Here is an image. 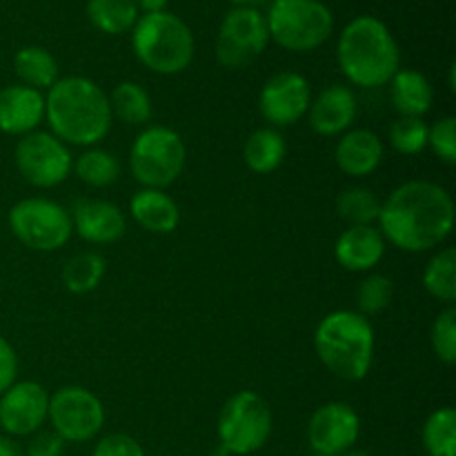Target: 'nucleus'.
<instances>
[{
	"instance_id": "2eb2a0df",
	"label": "nucleus",
	"mask_w": 456,
	"mask_h": 456,
	"mask_svg": "<svg viewBox=\"0 0 456 456\" xmlns=\"http://www.w3.org/2000/svg\"><path fill=\"white\" fill-rule=\"evenodd\" d=\"M47 412L49 395L38 381H16L0 396V428L12 439L43 430Z\"/></svg>"
},
{
	"instance_id": "4c0bfd02",
	"label": "nucleus",
	"mask_w": 456,
	"mask_h": 456,
	"mask_svg": "<svg viewBox=\"0 0 456 456\" xmlns=\"http://www.w3.org/2000/svg\"><path fill=\"white\" fill-rule=\"evenodd\" d=\"M18 377V356L12 343L0 337V396L16 383Z\"/></svg>"
},
{
	"instance_id": "f03ea898",
	"label": "nucleus",
	"mask_w": 456,
	"mask_h": 456,
	"mask_svg": "<svg viewBox=\"0 0 456 456\" xmlns=\"http://www.w3.org/2000/svg\"><path fill=\"white\" fill-rule=\"evenodd\" d=\"M45 118L58 141L78 147H96L110 134V98L87 76L58 78L45 96Z\"/></svg>"
},
{
	"instance_id": "0eeeda50",
	"label": "nucleus",
	"mask_w": 456,
	"mask_h": 456,
	"mask_svg": "<svg viewBox=\"0 0 456 456\" xmlns=\"http://www.w3.org/2000/svg\"><path fill=\"white\" fill-rule=\"evenodd\" d=\"M274 428L267 401L254 390L232 395L218 414L216 435L225 456H249L265 448Z\"/></svg>"
},
{
	"instance_id": "4be33fe9",
	"label": "nucleus",
	"mask_w": 456,
	"mask_h": 456,
	"mask_svg": "<svg viewBox=\"0 0 456 456\" xmlns=\"http://www.w3.org/2000/svg\"><path fill=\"white\" fill-rule=\"evenodd\" d=\"M390 101L399 116H414L423 118L432 110L435 102V89L430 80L417 69H399L392 76Z\"/></svg>"
},
{
	"instance_id": "1a4fd4ad",
	"label": "nucleus",
	"mask_w": 456,
	"mask_h": 456,
	"mask_svg": "<svg viewBox=\"0 0 456 456\" xmlns=\"http://www.w3.org/2000/svg\"><path fill=\"white\" fill-rule=\"evenodd\" d=\"M9 230L34 252H56L69 243L74 227L71 216L52 199H22L9 209Z\"/></svg>"
},
{
	"instance_id": "dca6fc26",
	"label": "nucleus",
	"mask_w": 456,
	"mask_h": 456,
	"mask_svg": "<svg viewBox=\"0 0 456 456\" xmlns=\"http://www.w3.org/2000/svg\"><path fill=\"white\" fill-rule=\"evenodd\" d=\"M71 227L85 243L111 245L127 232V218L118 205L102 199L76 200L71 209Z\"/></svg>"
},
{
	"instance_id": "cd10ccee",
	"label": "nucleus",
	"mask_w": 456,
	"mask_h": 456,
	"mask_svg": "<svg viewBox=\"0 0 456 456\" xmlns=\"http://www.w3.org/2000/svg\"><path fill=\"white\" fill-rule=\"evenodd\" d=\"M421 283L432 298L452 305L456 301V249L445 248L428 261Z\"/></svg>"
},
{
	"instance_id": "f8f14e48",
	"label": "nucleus",
	"mask_w": 456,
	"mask_h": 456,
	"mask_svg": "<svg viewBox=\"0 0 456 456\" xmlns=\"http://www.w3.org/2000/svg\"><path fill=\"white\" fill-rule=\"evenodd\" d=\"M270 45L267 20L256 7H232L216 38V58L227 69H240L261 56Z\"/></svg>"
},
{
	"instance_id": "a211bd4d",
	"label": "nucleus",
	"mask_w": 456,
	"mask_h": 456,
	"mask_svg": "<svg viewBox=\"0 0 456 456\" xmlns=\"http://www.w3.org/2000/svg\"><path fill=\"white\" fill-rule=\"evenodd\" d=\"M45 120V94L27 85H9L0 89V132L9 136H27Z\"/></svg>"
},
{
	"instance_id": "a878e982",
	"label": "nucleus",
	"mask_w": 456,
	"mask_h": 456,
	"mask_svg": "<svg viewBox=\"0 0 456 456\" xmlns=\"http://www.w3.org/2000/svg\"><path fill=\"white\" fill-rule=\"evenodd\" d=\"M87 18L102 34H127L136 25L138 7L134 0H87Z\"/></svg>"
},
{
	"instance_id": "7ed1b4c3",
	"label": "nucleus",
	"mask_w": 456,
	"mask_h": 456,
	"mask_svg": "<svg viewBox=\"0 0 456 456\" xmlns=\"http://www.w3.org/2000/svg\"><path fill=\"white\" fill-rule=\"evenodd\" d=\"M337 58L343 76L363 89L383 87L401 69L399 43L377 16H356L343 27Z\"/></svg>"
},
{
	"instance_id": "72a5a7b5",
	"label": "nucleus",
	"mask_w": 456,
	"mask_h": 456,
	"mask_svg": "<svg viewBox=\"0 0 456 456\" xmlns=\"http://www.w3.org/2000/svg\"><path fill=\"white\" fill-rule=\"evenodd\" d=\"M430 343L435 356L445 365L456 363V310L452 305L439 312L430 330Z\"/></svg>"
},
{
	"instance_id": "c9c22d12",
	"label": "nucleus",
	"mask_w": 456,
	"mask_h": 456,
	"mask_svg": "<svg viewBox=\"0 0 456 456\" xmlns=\"http://www.w3.org/2000/svg\"><path fill=\"white\" fill-rule=\"evenodd\" d=\"M92 456H145V450L134 436L125 435V432H114L98 441Z\"/></svg>"
},
{
	"instance_id": "9b49d317",
	"label": "nucleus",
	"mask_w": 456,
	"mask_h": 456,
	"mask_svg": "<svg viewBox=\"0 0 456 456\" xmlns=\"http://www.w3.org/2000/svg\"><path fill=\"white\" fill-rule=\"evenodd\" d=\"M13 159L20 176L38 190L58 187L69 178L74 167L69 147L58 141L52 132H38V129L20 136Z\"/></svg>"
},
{
	"instance_id": "f704fd0d",
	"label": "nucleus",
	"mask_w": 456,
	"mask_h": 456,
	"mask_svg": "<svg viewBox=\"0 0 456 456\" xmlns=\"http://www.w3.org/2000/svg\"><path fill=\"white\" fill-rule=\"evenodd\" d=\"M428 147L435 151L439 160L445 165L456 163V118L454 116H444L436 120L428 134Z\"/></svg>"
},
{
	"instance_id": "2f4dec72",
	"label": "nucleus",
	"mask_w": 456,
	"mask_h": 456,
	"mask_svg": "<svg viewBox=\"0 0 456 456\" xmlns=\"http://www.w3.org/2000/svg\"><path fill=\"white\" fill-rule=\"evenodd\" d=\"M428 134H430V127L423 118L399 116L396 120H392L390 129H387V141H390L392 150L399 154L417 156L428 150Z\"/></svg>"
},
{
	"instance_id": "6e6552de",
	"label": "nucleus",
	"mask_w": 456,
	"mask_h": 456,
	"mask_svg": "<svg viewBox=\"0 0 456 456\" xmlns=\"http://www.w3.org/2000/svg\"><path fill=\"white\" fill-rule=\"evenodd\" d=\"M187 163V147L181 134L165 125L142 129L129 150V169L138 185L165 190L178 181Z\"/></svg>"
},
{
	"instance_id": "aec40b11",
	"label": "nucleus",
	"mask_w": 456,
	"mask_h": 456,
	"mask_svg": "<svg viewBox=\"0 0 456 456\" xmlns=\"http://www.w3.org/2000/svg\"><path fill=\"white\" fill-rule=\"evenodd\" d=\"M386 256V239L374 225H352L341 232L334 258L347 272H372Z\"/></svg>"
},
{
	"instance_id": "c756f323",
	"label": "nucleus",
	"mask_w": 456,
	"mask_h": 456,
	"mask_svg": "<svg viewBox=\"0 0 456 456\" xmlns=\"http://www.w3.org/2000/svg\"><path fill=\"white\" fill-rule=\"evenodd\" d=\"M423 448L430 456H456V412L439 408L426 419L421 430Z\"/></svg>"
},
{
	"instance_id": "5701e85b",
	"label": "nucleus",
	"mask_w": 456,
	"mask_h": 456,
	"mask_svg": "<svg viewBox=\"0 0 456 456\" xmlns=\"http://www.w3.org/2000/svg\"><path fill=\"white\" fill-rule=\"evenodd\" d=\"M288 156V145L279 129L258 127L248 136L243 145V163L249 172L265 174L276 172Z\"/></svg>"
},
{
	"instance_id": "37998d69",
	"label": "nucleus",
	"mask_w": 456,
	"mask_h": 456,
	"mask_svg": "<svg viewBox=\"0 0 456 456\" xmlns=\"http://www.w3.org/2000/svg\"><path fill=\"white\" fill-rule=\"evenodd\" d=\"M316 456H319V454H316Z\"/></svg>"
},
{
	"instance_id": "bb28decb",
	"label": "nucleus",
	"mask_w": 456,
	"mask_h": 456,
	"mask_svg": "<svg viewBox=\"0 0 456 456\" xmlns=\"http://www.w3.org/2000/svg\"><path fill=\"white\" fill-rule=\"evenodd\" d=\"M71 172L87 187L102 190V187H110L118 181L120 163L111 151L102 150V147H87L78 159H74Z\"/></svg>"
},
{
	"instance_id": "f3484780",
	"label": "nucleus",
	"mask_w": 456,
	"mask_h": 456,
	"mask_svg": "<svg viewBox=\"0 0 456 456\" xmlns=\"http://www.w3.org/2000/svg\"><path fill=\"white\" fill-rule=\"evenodd\" d=\"M359 114L356 94L346 85H330L316 98H312L307 120L319 136H341L354 125Z\"/></svg>"
},
{
	"instance_id": "9d476101",
	"label": "nucleus",
	"mask_w": 456,
	"mask_h": 456,
	"mask_svg": "<svg viewBox=\"0 0 456 456\" xmlns=\"http://www.w3.org/2000/svg\"><path fill=\"white\" fill-rule=\"evenodd\" d=\"M47 421L65 444H87L105 426V405L87 387L65 386L49 395Z\"/></svg>"
},
{
	"instance_id": "6ab92c4d",
	"label": "nucleus",
	"mask_w": 456,
	"mask_h": 456,
	"mask_svg": "<svg viewBox=\"0 0 456 456\" xmlns=\"http://www.w3.org/2000/svg\"><path fill=\"white\" fill-rule=\"evenodd\" d=\"M386 159V145L372 129H347L334 147V160L346 176L365 178L377 172Z\"/></svg>"
},
{
	"instance_id": "e433bc0d",
	"label": "nucleus",
	"mask_w": 456,
	"mask_h": 456,
	"mask_svg": "<svg viewBox=\"0 0 456 456\" xmlns=\"http://www.w3.org/2000/svg\"><path fill=\"white\" fill-rule=\"evenodd\" d=\"M65 454V441L53 430H38L29 436L25 448V456H62Z\"/></svg>"
},
{
	"instance_id": "79ce46f5",
	"label": "nucleus",
	"mask_w": 456,
	"mask_h": 456,
	"mask_svg": "<svg viewBox=\"0 0 456 456\" xmlns=\"http://www.w3.org/2000/svg\"><path fill=\"white\" fill-rule=\"evenodd\" d=\"M341 456H370V454H365V452H352V450H350V452H346V454H341Z\"/></svg>"
},
{
	"instance_id": "412c9836",
	"label": "nucleus",
	"mask_w": 456,
	"mask_h": 456,
	"mask_svg": "<svg viewBox=\"0 0 456 456\" xmlns=\"http://www.w3.org/2000/svg\"><path fill=\"white\" fill-rule=\"evenodd\" d=\"M129 214L138 227L151 234H172L181 223V209L165 190L142 187L129 199Z\"/></svg>"
},
{
	"instance_id": "a19ab883",
	"label": "nucleus",
	"mask_w": 456,
	"mask_h": 456,
	"mask_svg": "<svg viewBox=\"0 0 456 456\" xmlns=\"http://www.w3.org/2000/svg\"><path fill=\"white\" fill-rule=\"evenodd\" d=\"M234 7H254V4L258 3V0H230Z\"/></svg>"
},
{
	"instance_id": "7c9ffc66",
	"label": "nucleus",
	"mask_w": 456,
	"mask_h": 456,
	"mask_svg": "<svg viewBox=\"0 0 456 456\" xmlns=\"http://www.w3.org/2000/svg\"><path fill=\"white\" fill-rule=\"evenodd\" d=\"M337 212L347 227L374 225L381 212V199L370 187H350L338 194Z\"/></svg>"
},
{
	"instance_id": "20e7f679",
	"label": "nucleus",
	"mask_w": 456,
	"mask_h": 456,
	"mask_svg": "<svg viewBox=\"0 0 456 456\" xmlns=\"http://www.w3.org/2000/svg\"><path fill=\"white\" fill-rule=\"evenodd\" d=\"M377 337L370 319L359 312L325 314L314 330V350L321 363L343 381H363L374 363Z\"/></svg>"
},
{
	"instance_id": "c85d7f7f",
	"label": "nucleus",
	"mask_w": 456,
	"mask_h": 456,
	"mask_svg": "<svg viewBox=\"0 0 456 456\" xmlns=\"http://www.w3.org/2000/svg\"><path fill=\"white\" fill-rule=\"evenodd\" d=\"M105 276V258L98 252H78L62 267V285L71 294H87L101 285Z\"/></svg>"
},
{
	"instance_id": "58836bf2",
	"label": "nucleus",
	"mask_w": 456,
	"mask_h": 456,
	"mask_svg": "<svg viewBox=\"0 0 456 456\" xmlns=\"http://www.w3.org/2000/svg\"><path fill=\"white\" fill-rule=\"evenodd\" d=\"M0 456H25V448L12 436H0Z\"/></svg>"
},
{
	"instance_id": "473e14b6",
	"label": "nucleus",
	"mask_w": 456,
	"mask_h": 456,
	"mask_svg": "<svg viewBox=\"0 0 456 456\" xmlns=\"http://www.w3.org/2000/svg\"><path fill=\"white\" fill-rule=\"evenodd\" d=\"M392 297H395V285H392L390 276L368 274L359 283V289H356L359 314H363L365 319L383 314L390 307Z\"/></svg>"
},
{
	"instance_id": "393cba45",
	"label": "nucleus",
	"mask_w": 456,
	"mask_h": 456,
	"mask_svg": "<svg viewBox=\"0 0 456 456\" xmlns=\"http://www.w3.org/2000/svg\"><path fill=\"white\" fill-rule=\"evenodd\" d=\"M107 98H110L111 116L125 125H145L154 116L150 92L134 80L118 83Z\"/></svg>"
},
{
	"instance_id": "39448f33",
	"label": "nucleus",
	"mask_w": 456,
	"mask_h": 456,
	"mask_svg": "<svg viewBox=\"0 0 456 456\" xmlns=\"http://www.w3.org/2000/svg\"><path fill=\"white\" fill-rule=\"evenodd\" d=\"M132 49L142 67L160 76H176L191 65L196 40L190 25L172 12L138 16L132 29Z\"/></svg>"
},
{
	"instance_id": "4468645a",
	"label": "nucleus",
	"mask_w": 456,
	"mask_h": 456,
	"mask_svg": "<svg viewBox=\"0 0 456 456\" xmlns=\"http://www.w3.org/2000/svg\"><path fill=\"white\" fill-rule=\"evenodd\" d=\"M312 102L310 80L298 71H279L261 87L258 111L272 127H289L307 116Z\"/></svg>"
},
{
	"instance_id": "b1692460",
	"label": "nucleus",
	"mask_w": 456,
	"mask_h": 456,
	"mask_svg": "<svg viewBox=\"0 0 456 456\" xmlns=\"http://www.w3.org/2000/svg\"><path fill=\"white\" fill-rule=\"evenodd\" d=\"M13 69L22 80V85L31 89H49L58 78H61V67L53 53L40 45H27L18 49L13 56Z\"/></svg>"
},
{
	"instance_id": "ea45409f",
	"label": "nucleus",
	"mask_w": 456,
	"mask_h": 456,
	"mask_svg": "<svg viewBox=\"0 0 456 456\" xmlns=\"http://www.w3.org/2000/svg\"><path fill=\"white\" fill-rule=\"evenodd\" d=\"M138 9H142L145 13H156L165 12V7L169 4V0H134Z\"/></svg>"
},
{
	"instance_id": "f257e3e1",
	"label": "nucleus",
	"mask_w": 456,
	"mask_h": 456,
	"mask_svg": "<svg viewBox=\"0 0 456 456\" xmlns=\"http://www.w3.org/2000/svg\"><path fill=\"white\" fill-rule=\"evenodd\" d=\"M454 200L432 181H408L390 191L379 212V232L386 243L403 252H430L454 230Z\"/></svg>"
},
{
	"instance_id": "ddd939ff",
	"label": "nucleus",
	"mask_w": 456,
	"mask_h": 456,
	"mask_svg": "<svg viewBox=\"0 0 456 456\" xmlns=\"http://www.w3.org/2000/svg\"><path fill=\"white\" fill-rule=\"evenodd\" d=\"M361 435V417L346 401H330L314 410L307 423V444L319 456L350 452Z\"/></svg>"
},
{
	"instance_id": "423d86ee",
	"label": "nucleus",
	"mask_w": 456,
	"mask_h": 456,
	"mask_svg": "<svg viewBox=\"0 0 456 456\" xmlns=\"http://www.w3.org/2000/svg\"><path fill=\"white\" fill-rule=\"evenodd\" d=\"M265 20L270 40L297 53L314 52L334 31L332 9L321 0H272Z\"/></svg>"
}]
</instances>
